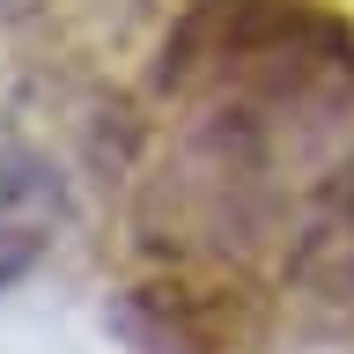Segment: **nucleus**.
Returning <instances> with one entry per match:
<instances>
[{
    "instance_id": "f257e3e1",
    "label": "nucleus",
    "mask_w": 354,
    "mask_h": 354,
    "mask_svg": "<svg viewBox=\"0 0 354 354\" xmlns=\"http://www.w3.org/2000/svg\"><path fill=\"white\" fill-rule=\"evenodd\" d=\"M66 229V185L30 140L0 133V295L59 243Z\"/></svg>"
}]
</instances>
